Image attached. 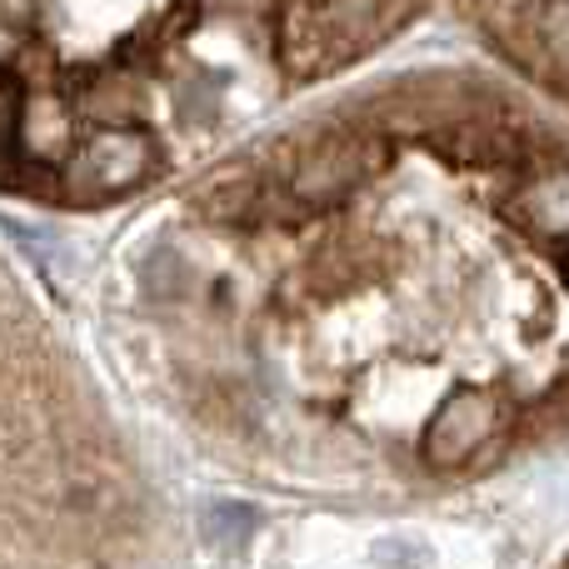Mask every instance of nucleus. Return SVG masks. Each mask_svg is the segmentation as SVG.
I'll return each mask as SVG.
<instances>
[{"label":"nucleus","mask_w":569,"mask_h":569,"mask_svg":"<svg viewBox=\"0 0 569 569\" xmlns=\"http://www.w3.org/2000/svg\"><path fill=\"white\" fill-rule=\"evenodd\" d=\"M16 300L20 295L0 280V305ZM70 405H76V390L60 380L56 350H40L30 325L0 335V490L6 495L26 490L40 495V500H60V475L66 480H120V470L100 455V430H90V420H70L66 415ZM26 510H36V505H26ZM60 520H70V515H60ZM0 525L60 545V530L16 520V515H0ZM36 550H46V545H36ZM30 565H40L36 555L0 545V569H30Z\"/></svg>","instance_id":"1"},{"label":"nucleus","mask_w":569,"mask_h":569,"mask_svg":"<svg viewBox=\"0 0 569 569\" xmlns=\"http://www.w3.org/2000/svg\"><path fill=\"white\" fill-rule=\"evenodd\" d=\"M510 430V405L495 390H455L430 410V420L420 425V445L415 460L430 475H455L475 470L485 455L500 445V435Z\"/></svg>","instance_id":"2"},{"label":"nucleus","mask_w":569,"mask_h":569,"mask_svg":"<svg viewBox=\"0 0 569 569\" xmlns=\"http://www.w3.org/2000/svg\"><path fill=\"white\" fill-rule=\"evenodd\" d=\"M256 530V520H250V510H236V505H220V510L206 515V535L210 545H220V550H230V545L240 540V535Z\"/></svg>","instance_id":"3"}]
</instances>
